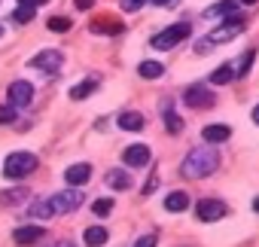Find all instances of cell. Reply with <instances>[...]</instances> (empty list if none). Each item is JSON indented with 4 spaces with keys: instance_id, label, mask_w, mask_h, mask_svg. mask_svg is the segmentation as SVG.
I'll return each instance as SVG.
<instances>
[{
    "instance_id": "obj_35",
    "label": "cell",
    "mask_w": 259,
    "mask_h": 247,
    "mask_svg": "<svg viewBox=\"0 0 259 247\" xmlns=\"http://www.w3.org/2000/svg\"><path fill=\"white\" fill-rule=\"evenodd\" d=\"M238 4H244V7H253V4H259V0H238Z\"/></svg>"
},
{
    "instance_id": "obj_19",
    "label": "cell",
    "mask_w": 259,
    "mask_h": 247,
    "mask_svg": "<svg viewBox=\"0 0 259 247\" xmlns=\"http://www.w3.org/2000/svg\"><path fill=\"white\" fill-rule=\"evenodd\" d=\"M232 79H235V67H232V64H220V67L210 73V83H213V86H229Z\"/></svg>"
},
{
    "instance_id": "obj_12",
    "label": "cell",
    "mask_w": 259,
    "mask_h": 247,
    "mask_svg": "<svg viewBox=\"0 0 259 247\" xmlns=\"http://www.w3.org/2000/svg\"><path fill=\"white\" fill-rule=\"evenodd\" d=\"M43 235H46V229H43V226H19V229L13 232V241L25 247V244H34V241H40Z\"/></svg>"
},
{
    "instance_id": "obj_14",
    "label": "cell",
    "mask_w": 259,
    "mask_h": 247,
    "mask_svg": "<svg viewBox=\"0 0 259 247\" xmlns=\"http://www.w3.org/2000/svg\"><path fill=\"white\" fill-rule=\"evenodd\" d=\"M144 126H147V119L141 113H135V110L119 113V129L122 132H144Z\"/></svg>"
},
{
    "instance_id": "obj_17",
    "label": "cell",
    "mask_w": 259,
    "mask_h": 247,
    "mask_svg": "<svg viewBox=\"0 0 259 247\" xmlns=\"http://www.w3.org/2000/svg\"><path fill=\"white\" fill-rule=\"evenodd\" d=\"M107 186L119 189V192L132 189V174H125V171H107Z\"/></svg>"
},
{
    "instance_id": "obj_26",
    "label": "cell",
    "mask_w": 259,
    "mask_h": 247,
    "mask_svg": "<svg viewBox=\"0 0 259 247\" xmlns=\"http://www.w3.org/2000/svg\"><path fill=\"white\" fill-rule=\"evenodd\" d=\"M119 31H122V25H116V22H110V19L92 22V34H119Z\"/></svg>"
},
{
    "instance_id": "obj_39",
    "label": "cell",
    "mask_w": 259,
    "mask_h": 247,
    "mask_svg": "<svg viewBox=\"0 0 259 247\" xmlns=\"http://www.w3.org/2000/svg\"><path fill=\"white\" fill-rule=\"evenodd\" d=\"M253 211H256V214H259V198H256V201H253Z\"/></svg>"
},
{
    "instance_id": "obj_31",
    "label": "cell",
    "mask_w": 259,
    "mask_h": 247,
    "mask_svg": "<svg viewBox=\"0 0 259 247\" xmlns=\"http://www.w3.org/2000/svg\"><path fill=\"white\" fill-rule=\"evenodd\" d=\"M135 247H156V235H141Z\"/></svg>"
},
{
    "instance_id": "obj_37",
    "label": "cell",
    "mask_w": 259,
    "mask_h": 247,
    "mask_svg": "<svg viewBox=\"0 0 259 247\" xmlns=\"http://www.w3.org/2000/svg\"><path fill=\"white\" fill-rule=\"evenodd\" d=\"M153 4H156V7H168V4H171V0H153Z\"/></svg>"
},
{
    "instance_id": "obj_4",
    "label": "cell",
    "mask_w": 259,
    "mask_h": 247,
    "mask_svg": "<svg viewBox=\"0 0 259 247\" xmlns=\"http://www.w3.org/2000/svg\"><path fill=\"white\" fill-rule=\"evenodd\" d=\"M192 34V28L186 25V22H180V25H171V28H165V31H159L153 40H150V46L153 49H162V52H168V49H174V46H180L186 37Z\"/></svg>"
},
{
    "instance_id": "obj_21",
    "label": "cell",
    "mask_w": 259,
    "mask_h": 247,
    "mask_svg": "<svg viewBox=\"0 0 259 247\" xmlns=\"http://www.w3.org/2000/svg\"><path fill=\"white\" fill-rule=\"evenodd\" d=\"M25 201H28V189H7V192H0V204H7V208L25 204Z\"/></svg>"
},
{
    "instance_id": "obj_8",
    "label": "cell",
    "mask_w": 259,
    "mask_h": 247,
    "mask_svg": "<svg viewBox=\"0 0 259 247\" xmlns=\"http://www.w3.org/2000/svg\"><path fill=\"white\" fill-rule=\"evenodd\" d=\"M61 61H64V58H61V52H58V49H43V52H37V55L28 61V64H31L34 70H46V73H55V70L61 67Z\"/></svg>"
},
{
    "instance_id": "obj_13",
    "label": "cell",
    "mask_w": 259,
    "mask_h": 247,
    "mask_svg": "<svg viewBox=\"0 0 259 247\" xmlns=\"http://www.w3.org/2000/svg\"><path fill=\"white\" fill-rule=\"evenodd\" d=\"M201 138H204V144H226L229 138H232V129L229 126H204L201 129Z\"/></svg>"
},
{
    "instance_id": "obj_6",
    "label": "cell",
    "mask_w": 259,
    "mask_h": 247,
    "mask_svg": "<svg viewBox=\"0 0 259 247\" xmlns=\"http://www.w3.org/2000/svg\"><path fill=\"white\" fill-rule=\"evenodd\" d=\"M150 159H153V150L147 144H132L122 150V162L128 168H144V165H150Z\"/></svg>"
},
{
    "instance_id": "obj_34",
    "label": "cell",
    "mask_w": 259,
    "mask_h": 247,
    "mask_svg": "<svg viewBox=\"0 0 259 247\" xmlns=\"http://www.w3.org/2000/svg\"><path fill=\"white\" fill-rule=\"evenodd\" d=\"M19 4H25V7H43V4H49V0H19Z\"/></svg>"
},
{
    "instance_id": "obj_20",
    "label": "cell",
    "mask_w": 259,
    "mask_h": 247,
    "mask_svg": "<svg viewBox=\"0 0 259 247\" xmlns=\"http://www.w3.org/2000/svg\"><path fill=\"white\" fill-rule=\"evenodd\" d=\"M95 89H98V79H95V76H89L85 83H79V86H73V89H70V98H73V101H85Z\"/></svg>"
},
{
    "instance_id": "obj_28",
    "label": "cell",
    "mask_w": 259,
    "mask_h": 247,
    "mask_svg": "<svg viewBox=\"0 0 259 247\" xmlns=\"http://www.w3.org/2000/svg\"><path fill=\"white\" fill-rule=\"evenodd\" d=\"M92 211H95V217H107V214L113 211V198H98V201L92 204Z\"/></svg>"
},
{
    "instance_id": "obj_7",
    "label": "cell",
    "mask_w": 259,
    "mask_h": 247,
    "mask_svg": "<svg viewBox=\"0 0 259 247\" xmlns=\"http://www.w3.org/2000/svg\"><path fill=\"white\" fill-rule=\"evenodd\" d=\"M195 217H198L201 223H217V220L226 217V204L217 201V198H201V201L195 204Z\"/></svg>"
},
{
    "instance_id": "obj_22",
    "label": "cell",
    "mask_w": 259,
    "mask_h": 247,
    "mask_svg": "<svg viewBox=\"0 0 259 247\" xmlns=\"http://www.w3.org/2000/svg\"><path fill=\"white\" fill-rule=\"evenodd\" d=\"M138 73H141L144 79H159V76L165 73V67H162L159 61H144V64L138 67Z\"/></svg>"
},
{
    "instance_id": "obj_27",
    "label": "cell",
    "mask_w": 259,
    "mask_h": 247,
    "mask_svg": "<svg viewBox=\"0 0 259 247\" xmlns=\"http://www.w3.org/2000/svg\"><path fill=\"white\" fill-rule=\"evenodd\" d=\"M46 25H49V31H55V34H64V31H70V19H64V16H55V19H49Z\"/></svg>"
},
{
    "instance_id": "obj_25",
    "label": "cell",
    "mask_w": 259,
    "mask_h": 247,
    "mask_svg": "<svg viewBox=\"0 0 259 247\" xmlns=\"http://www.w3.org/2000/svg\"><path fill=\"white\" fill-rule=\"evenodd\" d=\"M235 0H220V4H213L210 10H207V16H235Z\"/></svg>"
},
{
    "instance_id": "obj_30",
    "label": "cell",
    "mask_w": 259,
    "mask_h": 247,
    "mask_svg": "<svg viewBox=\"0 0 259 247\" xmlns=\"http://www.w3.org/2000/svg\"><path fill=\"white\" fill-rule=\"evenodd\" d=\"M144 4H147V0H122V10H125V13H138Z\"/></svg>"
},
{
    "instance_id": "obj_29",
    "label": "cell",
    "mask_w": 259,
    "mask_h": 247,
    "mask_svg": "<svg viewBox=\"0 0 259 247\" xmlns=\"http://www.w3.org/2000/svg\"><path fill=\"white\" fill-rule=\"evenodd\" d=\"M10 122H16V107L4 104V107H0V126H10Z\"/></svg>"
},
{
    "instance_id": "obj_1",
    "label": "cell",
    "mask_w": 259,
    "mask_h": 247,
    "mask_svg": "<svg viewBox=\"0 0 259 247\" xmlns=\"http://www.w3.org/2000/svg\"><path fill=\"white\" fill-rule=\"evenodd\" d=\"M217 168H220V150H217L213 144H207V147L189 150V156H186L183 165H180V174H183L186 180H204V177H210Z\"/></svg>"
},
{
    "instance_id": "obj_36",
    "label": "cell",
    "mask_w": 259,
    "mask_h": 247,
    "mask_svg": "<svg viewBox=\"0 0 259 247\" xmlns=\"http://www.w3.org/2000/svg\"><path fill=\"white\" fill-rule=\"evenodd\" d=\"M253 122L259 126V104H256V110H253Z\"/></svg>"
},
{
    "instance_id": "obj_2",
    "label": "cell",
    "mask_w": 259,
    "mask_h": 247,
    "mask_svg": "<svg viewBox=\"0 0 259 247\" xmlns=\"http://www.w3.org/2000/svg\"><path fill=\"white\" fill-rule=\"evenodd\" d=\"M82 201H85V195L79 192V186H76V189H64V192L49 195L46 201H37V204L31 208V217H58V214H73Z\"/></svg>"
},
{
    "instance_id": "obj_15",
    "label": "cell",
    "mask_w": 259,
    "mask_h": 247,
    "mask_svg": "<svg viewBox=\"0 0 259 247\" xmlns=\"http://www.w3.org/2000/svg\"><path fill=\"white\" fill-rule=\"evenodd\" d=\"M189 208V195L183 192V189H177V192H171L168 198H165V211H171V214H180V211H186Z\"/></svg>"
},
{
    "instance_id": "obj_10",
    "label": "cell",
    "mask_w": 259,
    "mask_h": 247,
    "mask_svg": "<svg viewBox=\"0 0 259 247\" xmlns=\"http://www.w3.org/2000/svg\"><path fill=\"white\" fill-rule=\"evenodd\" d=\"M183 101L192 110H207V107H213V92H207L204 86H192V89H186Z\"/></svg>"
},
{
    "instance_id": "obj_9",
    "label": "cell",
    "mask_w": 259,
    "mask_h": 247,
    "mask_svg": "<svg viewBox=\"0 0 259 247\" xmlns=\"http://www.w3.org/2000/svg\"><path fill=\"white\" fill-rule=\"evenodd\" d=\"M7 98H10V104H13V107H28V104L34 101V86H31L28 79H16V83L10 86Z\"/></svg>"
},
{
    "instance_id": "obj_11",
    "label": "cell",
    "mask_w": 259,
    "mask_h": 247,
    "mask_svg": "<svg viewBox=\"0 0 259 247\" xmlns=\"http://www.w3.org/2000/svg\"><path fill=\"white\" fill-rule=\"evenodd\" d=\"M64 180H67L70 186H85V183L92 180V165H85V162L70 165V168L64 171Z\"/></svg>"
},
{
    "instance_id": "obj_23",
    "label": "cell",
    "mask_w": 259,
    "mask_h": 247,
    "mask_svg": "<svg viewBox=\"0 0 259 247\" xmlns=\"http://www.w3.org/2000/svg\"><path fill=\"white\" fill-rule=\"evenodd\" d=\"M253 55H256V52H253V49H247V52H244L238 61H232V67H235V76H247V70H250V64H253Z\"/></svg>"
},
{
    "instance_id": "obj_32",
    "label": "cell",
    "mask_w": 259,
    "mask_h": 247,
    "mask_svg": "<svg viewBox=\"0 0 259 247\" xmlns=\"http://www.w3.org/2000/svg\"><path fill=\"white\" fill-rule=\"evenodd\" d=\"M73 4H76V10H92L95 0H73Z\"/></svg>"
},
{
    "instance_id": "obj_33",
    "label": "cell",
    "mask_w": 259,
    "mask_h": 247,
    "mask_svg": "<svg viewBox=\"0 0 259 247\" xmlns=\"http://www.w3.org/2000/svg\"><path fill=\"white\" fill-rule=\"evenodd\" d=\"M156 186H159V177H150V180H147V186H144V192H147V195H150V192H153V189H156Z\"/></svg>"
},
{
    "instance_id": "obj_3",
    "label": "cell",
    "mask_w": 259,
    "mask_h": 247,
    "mask_svg": "<svg viewBox=\"0 0 259 247\" xmlns=\"http://www.w3.org/2000/svg\"><path fill=\"white\" fill-rule=\"evenodd\" d=\"M37 156L34 153H28V150H16V153H10L7 156V162H4V177L7 180H25L28 174H34L37 171Z\"/></svg>"
},
{
    "instance_id": "obj_24",
    "label": "cell",
    "mask_w": 259,
    "mask_h": 247,
    "mask_svg": "<svg viewBox=\"0 0 259 247\" xmlns=\"http://www.w3.org/2000/svg\"><path fill=\"white\" fill-rule=\"evenodd\" d=\"M34 10H37V7H25V4H19V10L13 13V22H16V25H31V22H34Z\"/></svg>"
},
{
    "instance_id": "obj_5",
    "label": "cell",
    "mask_w": 259,
    "mask_h": 247,
    "mask_svg": "<svg viewBox=\"0 0 259 247\" xmlns=\"http://www.w3.org/2000/svg\"><path fill=\"white\" fill-rule=\"evenodd\" d=\"M244 31V19H238V16H232L229 22H223L220 28H213L204 40L210 43V46H217V43H229V40H235L238 34Z\"/></svg>"
},
{
    "instance_id": "obj_18",
    "label": "cell",
    "mask_w": 259,
    "mask_h": 247,
    "mask_svg": "<svg viewBox=\"0 0 259 247\" xmlns=\"http://www.w3.org/2000/svg\"><path fill=\"white\" fill-rule=\"evenodd\" d=\"M162 113H165V129H168L171 135H180V132H183V119H180L177 113H171V104H162Z\"/></svg>"
},
{
    "instance_id": "obj_38",
    "label": "cell",
    "mask_w": 259,
    "mask_h": 247,
    "mask_svg": "<svg viewBox=\"0 0 259 247\" xmlns=\"http://www.w3.org/2000/svg\"><path fill=\"white\" fill-rule=\"evenodd\" d=\"M52 247H76V244H70V241H61V244H52Z\"/></svg>"
},
{
    "instance_id": "obj_16",
    "label": "cell",
    "mask_w": 259,
    "mask_h": 247,
    "mask_svg": "<svg viewBox=\"0 0 259 247\" xmlns=\"http://www.w3.org/2000/svg\"><path fill=\"white\" fill-rule=\"evenodd\" d=\"M107 229L104 226H89L85 232H82V241L89 244V247H101V244H107Z\"/></svg>"
},
{
    "instance_id": "obj_40",
    "label": "cell",
    "mask_w": 259,
    "mask_h": 247,
    "mask_svg": "<svg viewBox=\"0 0 259 247\" xmlns=\"http://www.w3.org/2000/svg\"><path fill=\"white\" fill-rule=\"evenodd\" d=\"M0 37H4V25H0Z\"/></svg>"
}]
</instances>
